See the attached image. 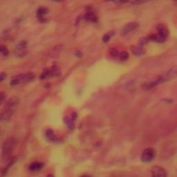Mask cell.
Returning <instances> with one entry per match:
<instances>
[{"label": "cell", "instance_id": "cell-12", "mask_svg": "<svg viewBox=\"0 0 177 177\" xmlns=\"http://www.w3.org/2000/svg\"><path fill=\"white\" fill-rule=\"evenodd\" d=\"M44 167V163H40V162H34V163H31L28 167V170L30 171L35 172L38 171V170H41Z\"/></svg>", "mask_w": 177, "mask_h": 177}, {"label": "cell", "instance_id": "cell-3", "mask_svg": "<svg viewBox=\"0 0 177 177\" xmlns=\"http://www.w3.org/2000/svg\"><path fill=\"white\" fill-rule=\"evenodd\" d=\"M156 30H157V34L151 35L150 36L148 37L149 41H154L159 43L164 42L169 35L168 28L164 24H159L156 26Z\"/></svg>", "mask_w": 177, "mask_h": 177}, {"label": "cell", "instance_id": "cell-18", "mask_svg": "<svg viewBox=\"0 0 177 177\" xmlns=\"http://www.w3.org/2000/svg\"><path fill=\"white\" fill-rule=\"evenodd\" d=\"M153 1H154V0H132L131 1V4L134 5V6H139V5L146 4V3Z\"/></svg>", "mask_w": 177, "mask_h": 177}, {"label": "cell", "instance_id": "cell-27", "mask_svg": "<svg viewBox=\"0 0 177 177\" xmlns=\"http://www.w3.org/2000/svg\"><path fill=\"white\" fill-rule=\"evenodd\" d=\"M1 53H2V54L4 55V56H8V54H9V51H8V48H6V46H1Z\"/></svg>", "mask_w": 177, "mask_h": 177}, {"label": "cell", "instance_id": "cell-21", "mask_svg": "<svg viewBox=\"0 0 177 177\" xmlns=\"http://www.w3.org/2000/svg\"><path fill=\"white\" fill-rule=\"evenodd\" d=\"M149 38H146V37H145V38H141L139 42V46L143 47L144 46H145V45L147 44V43L149 42Z\"/></svg>", "mask_w": 177, "mask_h": 177}, {"label": "cell", "instance_id": "cell-11", "mask_svg": "<svg viewBox=\"0 0 177 177\" xmlns=\"http://www.w3.org/2000/svg\"><path fill=\"white\" fill-rule=\"evenodd\" d=\"M24 74H20V75L15 77L13 79H12L10 84H11V86L18 85L19 84L24 82Z\"/></svg>", "mask_w": 177, "mask_h": 177}, {"label": "cell", "instance_id": "cell-15", "mask_svg": "<svg viewBox=\"0 0 177 177\" xmlns=\"http://www.w3.org/2000/svg\"><path fill=\"white\" fill-rule=\"evenodd\" d=\"M27 47V42L25 40H22V41L20 42L17 44L16 46V51L17 52H23L24 50H26Z\"/></svg>", "mask_w": 177, "mask_h": 177}, {"label": "cell", "instance_id": "cell-14", "mask_svg": "<svg viewBox=\"0 0 177 177\" xmlns=\"http://www.w3.org/2000/svg\"><path fill=\"white\" fill-rule=\"evenodd\" d=\"M50 75L53 77H60L61 76V70L58 66L54 65L51 67L50 70Z\"/></svg>", "mask_w": 177, "mask_h": 177}, {"label": "cell", "instance_id": "cell-35", "mask_svg": "<svg viewBox=\"0 0 177 177\" xmlns=\"http://www.w3.org/2000/svg\"><path fill=\"white\" fill-rule=\"evenodd\" d=\"M83 177H87V176H83Z\"/></svg>", "mask_w": 177, "mask_h": 177}, {"label": "cell", "instance_id": "cell-22", "mask_svg": "<svg viewBox=\"0 0 177 177\" xmlns=\"http://www.w3.org/2000/svg\"><path fill=\"white\" fill-rule=\"evenodd\" d=\"M119 58L121 61H126L129 58V53L126 51H122L120 53Z\"/></svg>", "mask_w": 177, "mask_h": 177}, {"label": "cell", "instance_id": "cell-16", "mask_svg": "<svg viewBox=\"0 0 177 177\" xmlns=\"http://www.w3.org/2000/svg\"><path fill=\"white\" fill-rule=\"evenodd\" d=\"M63 120L70 130H73L74 128H75V125H74L73 120H72L71 118H69V117H65Z\"/></svg>", "mask_w": 177, "mask_h": 177}, {"label": "cell", "instance_id": "cell-9", "mask_svg": "<svg viewBox=\"0 0 177 177\" xmlns=\"http://www.w3.org/2000/svg\"><path fill=\"white\" fill-rule=\"evenodd\" d=\"M48 13V9L45 7H40L38 8L37 11V17H38L39 21L41 23H45L46 22V19L44 17V15Z\"/></svg>", "mask_w": 177, "mask_h": 177}, {"label": "cell", "instance_id": "cell-2", "mask_svg": "<svg viewBox=\"0 0 177 177\" xmlns=\"http://www.w3.org/2000/svg\"><path fill=\"white\" fill-rule=\"evenodd\" d=\"M16 145V140L13 138H11L6 140L2 145V151H1V160L4 163H7L10 161L13 149Z\"/></svg>", "mask_w": 177, "mask_h": 177}, {"label": "cell", "instance_id": "cell-26", "mask_svg": "<svg viewBox=\"0 0 177 177\" xmlns=\"http://www.w3.org/2000/svg\"><path fill=\"white\" fill-rule=\"evenodd\" d=\"M111 1L116 4L122 5L126 4V3L128 1V0H111Z\"/></svg>", "mask_w": 177, "mask_h": 177}, {"label": "cell", "instance_id": "cell-24", "mask_svg": "<svg viewBox=\"0 0 177 177\" xmlns=\"http://www.w3.org/2000/svg\"><path fill=\"white\" fill-rule=\"evenodd\" d=\"M16 161V158H13V159L11 160V161H9V165H8V167H6V168H5L4 170V174L5 175L6 173H7V172L8 171V169H9L10 168H11V166H13V164H14L15 163Z\"/></svg>", "mask_w": 177, "mask_h": 177}, {"label": "cell", "instance_id": "cell-31", "mask_svg": "<svg viewBox=\"0 0 177 177\" xmlns=\"http://www.w3.org/2000/svg\"><path fill=\"white\" fill-rule=\"evenodd\" d=\"M77 114L75 112H73V114H72V115H71V119H72V120H75L77 119Z\"/></svg>", "mask_w": 177, "mask_h": 177}, {"label": "cell", "instance_id": "cell-6", "mask_svg": "<svg viewBox=\"0 0 177 177\" xmlns=\"http://www.w3.org/2000/svg\"><path fill=\"white\" fill-rule=\"evenodd\" d=\"M151 177H168L167 171L159 166H155L151 170Z\"/></svg>", "mask_w": 177, "mask_h": 177}, {"label": "cell", "instance_id": "cell-20", "mask_svg": "<svg viewBox=\"0 0 177 177\" xmlns=\"http://www.w3.org/2000/svg\"><path fill=\"white\" fill-rule=\"evenodd\" d=\"M114 35V32L113 31L109 32V33H106V34L103 36V38H102V41H103L104 43L108 42L110 40L111 38H112Z\"/></svg>", "mask_w": 177, "mask_h": 177}, {"label": "cell", "instance_id": "cell-19", "mask_svg": "<svg viewBox=\"0 0 177 177\" xmlns=\"http://www.w3.org/2000/svg\"><path fill=\"white\" fill-rule=\"evenodd\" d=\"M35 75L33 73H28L24 74V82H31L34 79Z\"/></svg>", "mask_w": 177, "mask_h": 177}, {"label": "cell", "instance_id": "cell-34", "mask_svg": "<svg viewBox=\"0 0 177 177\" xmlns=\"http://www.w3.org/2000/svg\"><path fill=\"white\" fill-rule=\"evenodd\" d=\"M1 46H0V52H1Z\"/></svg>", "mask_w": 177, "mask_h": 177}, {"label": "cell", "instance_id": "cell-17", "mask_svg": "<svg viewBox=\"0 0 177 177\" xmlns=\"http://www.w3.org/2000/svg\"><path fill=\"white\" fill-rule=\"evenodd\" d=\"M45 134H46L47 139H48V140H49V141H53L55 140V134H54V131L52 130V129H47V130L46 131V133H45Z\"/></svg>", "mask_w": 177, "mask_h": 177}, {"label": "cell", "instance_id": "cell-1", "mask_svg": "<svg viewBox=\"0 0 177 177\" xmlns=\"http://www.w3.org/2000/svg\"><path fill=\"white\" fill-rule=\"evenodd\" d=\"M176 77H177V67H174L170 69L166 73L158 77L155 80L143 85V89L145 90H150V89L158 87V85H162L164 82H169Z\"/></svg>", "mask_w": 177, "mask_h": 177}, {"label": "cell", "instance_id": "cell-4", "mask_svg": "<svg viewBox=\"0 0 177 177\" xmlns=\"http://www.w3.org/2000/svg\"><path fill=\"white\" fill-rule=\"evenodd\" d=\"M139 24L136 22H131L126 24L125 26H122L120 31L121 35L122 36H127V35L134 33L135 31L139 28Z\"/></svg>", "mask_w": 177, "mask_h": 177}, {"label": "cell", "instance_id": "cell-7", "mask_svg": "<svg viewBox=\"0 0 177 177\" xmlns=\"http://www.w3.org/2000/svg\"><path fill=\"white\" fill-rule=\"evenodd\" d=\"M20 104V99L17 96H13L6 102L5 104V109H11V110L14 111L15 109L17 107L18 104Z\"/></svg>", "mask_w": 177, "mask_h": 177}, {"label": "cell", "instance_id": "cell-32", "mask_svg": "<svg viewBox=\"0 0 177 177\" xmlns=\"http://www.w3.org/2000/svg\"><path fill=\"white\" fill-rule=\"evenodd\" d=\"M54 1H56V2H62V1H64L65 0H53Z\"/></svg>", "mask_w": 177, "mask_h": 177}, {"label": "cell", "instance_id": "cell-25", "mask_svg": "<svg viewBox=\"0 0 177 177\" xmlns=\"http://www.w3.org/2000/svg\"><path fill=\"white\" fill-rule=\"evenodd\" d=\"M120 53L116 48H112L110 50V54L114 58H119Z\"/></svg>", "mask_w": 177, "mask_h": 177}, {"label": "cell", "instance_id": "cell-29", "mask_svg": "<svg viewBox=\"0 0 177 177\" xmlns=\"http://www.w3.org/2000/svg\"><path fill=\"white\" fill-rule=\"evenodd\" d=\"M6 77H7V75H6V73H0V82H2L3 80H4L6 78Z\"/></svg>", "mask_w": 177, "mask_h": 177}, {"label": "cell", "instance_id": "cell-5", "mask_svg": "<svg viewBox=\"0 0 177 177\" xmlns=\"http://www.w3.org/2000/svg\"><path fill=\"white\" fill-rule=\"evenodd\" d=\"M156 156V151L153 148H147L141 154V161L145 163H151Z\"/></svg>", "mask_w": 177, "mask_h": 177}, {"label": "cell", "instance_id": "cell-10", "mask_svg": "<svg viewBox=\"0 0 177 177\" xmlns=\"http://www.w3.org/2000/svg\"><path fill=\"white\" fill-rule=\"evenodd\" d=\"M131 53L134 54V55H136V56H142L143 55H144L145 52L143 47L140 46H131Z\"/></svg>", "mask_w": 177, "mask_h": 177}, {"label": "cell", "instance_id": "cell-28", "mask_svg": "<svg viewBox=\"0 0 177 177\" xmlns=\"http://www.w3.org/2000/svg\"><path fill=\"white\" fill-rule=\"evenodd\" d=\"M6 99V94L4 93H0V104L4 102Z\"/></svg>", "mask_w": 177, "mask_h": 177}, {"label": "cell", "instance_id": "cell-33", "mask_svg": "<svg viewBox=\"0 0 177 177\" xmlns=\"http://www.w3.org/2000/svg\"><path fill=\"white\" fill-rule=\"evenodd\" d=\"M46 177H54V176H53V175H52V174H48L46 176Z\"/></svg>", "mask_w": 177, "mask_h": 177}, {"label": "cell", "instance_id": "cell-13", "mask_svg": "<svg viewBox=\"0 0 177 177\" xmlns=\"http://www.w3.org/2000/svg\"><path fill=\"white\" fill-rule=\"evenodd\" d=\"M84 19L87 21L92 22H96L98 21L97 17L95 15L94 13L92 11H89L86 13V15L84 16Z\"/></svg>", "mask_w": 177, "mask_h": 177}, {"label": "cell", "instance_id": "cell-8", "mask_svg": "<svg viewBox=\"0 0 177 177\" xmlns=\"http://www.w3.org/2000/svg\"><path fill=\"white\" fill-rule=\"evenodd\" d=\"M14 111L11 109H4L2 112H0V122H7L11 118Z\"/></svg>", "mask_w": 177, "mask_h": 177}, {"label": "cell", "instance_id": "cell-30", "mask_svg": "<svg viewBox=\"0 0 177 177\" xmlns=\"http://www.w3.org/2000/svg\"><path fill=\"white\" fill-rule=\"evenodd\" d=\"M83 54L80 50H77V51L75 52V56L77 57V58H82Z\"/></svg>", "mask_w": 177, "mask_h": 177}, {"label": "cell", "instance_id": "cell-23", "mask_svg": "<svg viewBox=\"0 0 177 177\" xmlns=\"http://www.w3.org/2000/svg\"><path fill=\"white\" fill-rule=\"evenodd\" d=\"M50 75V70L48 69H45L43 71V73H42V75H40V80H44L46 79L47 77H48Z\"/></svg>", "mask_w": 177, "mask_h": 177}]
</instances>
